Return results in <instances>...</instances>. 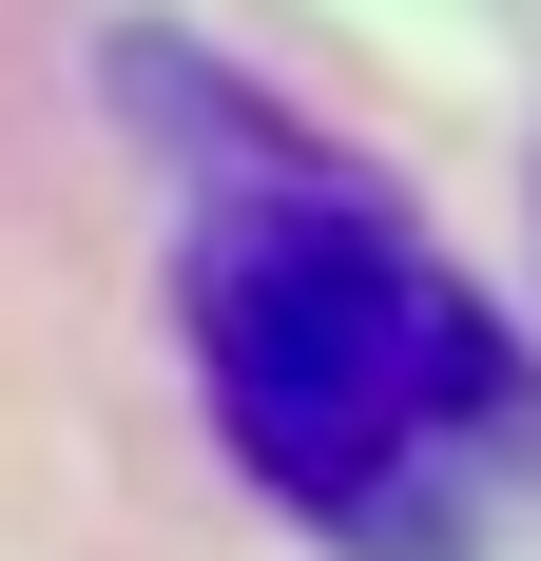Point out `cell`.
Here are the masks:
<instances>
[{
    "mask_svg": "<svg viewBox=\"0 0 541 561\" xmlns=\"http://www.w3.org/2000/svg\"><path fill=\"white\" fill-rule=\"evenodd\" d=\"M174 310H194V388L232 465L310 523L329 561H484L522 484V348L464 290V252L406 232V194L310 156H252L174 232Z\"/></svg>",
    "mask_w": 541,
    "mask_h": 561,
    "instance_id": "cell-1",
    "label": "cell"
}]
</instances>
